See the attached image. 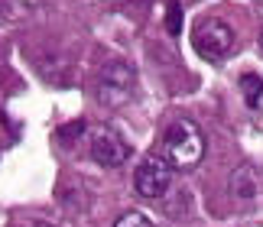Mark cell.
Returning a JSON list of instances; mask_svg holds the SVG:
<instances>
[{
    "mask_svg": "<svg viewBox=\"0 0 263 227\" xmlns=\"http://www.w3.org/2000/svg\"><path fill=\"white\" fill-rule=\"evenodd\" d=\"M134 81H137V75L124 59L107 62V65L101 68V75H98V101L104 107L127 104L130 94H134Z\"/></svg>",
    "mask_w": 263,
    "mask_h": 227,
    "instance_id": "3957f363",
    "label": "cell"
},
{
    "mask_svg": "<svg viewBox=\"0 0 263 227\" xmlns=\"http://www.w3.org/2000/svg\"><path fill=\"white\" fill-rule=\"evenodd\" d=\"M173 175H176L173 159L163 153H149L134 172V188L140 198H163L173 185Z\"/></svg>",
    "mask_w": 263,
    "mask_h": 227,
    "instance_id": "7a4b0ae2",
    "label": "cell"
},
{
    "mask_svg": "<svg viewBox=\"0 0 263 227\" xmlns=\"http://www.w3.org/2000/svg\"><path fill=\"white\" fill-rule=\"evenodd\" d=\"M228 188L240 201L260 198V175H257V169L254 166H237L234 172H231V179H228Z\"/></svg>",
    "mask_w": 263,
    "mask_h": 227,
    "instance_id": "8992f818",
    "label": "cell"
},
{
    "mask_svg": "<svg viewBox=\"0 0 263 227\" xmlns=\"http://www.w3.org/2000/svg\"><path fill=\"white\" fill-rule=\"evenodd\" d=\"M88 153H91V159H95L98 166H104V169H117V166H124L130 159V146L114 130H98L95 137H91Z\"/></svg>",
    "mask_w": 263,
    "mask_h": 227,
    "instance_id": "5b68a950",
    "label": "cell"
},
{
    "mask_svg": "<svg viewBox=\"0 0 263 227\" xmlns=\"http://www.w3.org/2000/svg\"><path fill=\"white\" fill-rule=\"evenodd\" d=\"M240 91H244L247 107H260V101H263V78L260 75H244V78H240Z\"/></svg>",
    "mask_w": 263,
    "mask_h": 227,
    "instance_id": "52a82bcc",
    "label": "cell"
},
{
    "mask_svg": "<svg viewBox=\"0 0 263 227\" xmlns=\"http://www.w3.org/2000/svg\"><path fill=\"white\" fill-rule=\"evenodd\" d=\"M114 227H153V221H149L146 214H140V211H127V214H120L114 221Z\"/></svg>",
    "mask_w": 263,
    "mask_h": 227,
    "instance_id": "ba28073f",
    "label": "cell"
},
{
    "mask_svg": "<svg viewBox=\"0 0 263 227\" xmlns=\"http://www.w3.org/2000/svg\"><path fill=\"white\" fill-rule=\"evenodd\" d=\"M166 26H169V33H173V36H179V33H182V10H179L176 0L169 4V20H166Z\"/></svg>",
    "mask_w": 263,
    "mask_h": 227,
    "instance_id": "9c48e42d",
    "label": "cell"
},
{
    "mask_svg": "<svg viewBox=\"0 0 263 227\" xmlns=\"http://www.w3.org/2000/svg\"><path fill=\"white\" fill-rule=\"evenodd\" d=\"M29 227H49V224H43V221H36V224H29Z\"/></svg>",
    "mask_w": 263,
    "mask_h": 227,
    "instance_id": "30bf717a",
    "label": "cell"
},
{
    "mask_svg": "<svg viewBox=\"0 0 263 227\" xmlns=\"http://www.w3.org/2000/svg\"><path fill=\"white\" fill-rule=\"evenodd\" d=\"M192 46L201 59H224L234 49V29L224 20L215 16H201L195 29H192Z\"/></svg>",
    "mask_w": 263,
    "mask_h": 227,
    "instance_id": "277c9868",
    "label": "cell"
},
{
    "mask_svg": "<svg viewBox=\"0 0 263 227\" xmlns=\"http://www.w3.org/2000/svg\"><path fill=\"white\" fill-rule=\"evenodd\" d=\"M260 4H263V0H260Z\"/></svg>",
    "mask_w": 263,
    "mask_h": 227,
    "instance_id": "8fae6325",
    "label": "cell"
},
{
    "mask_svg": "<svg viewBox=\"0 0 263 227\" xmlns=\"http://www.w3.org/2000/svg\"><path fill=\"white\" fill-rule=\"evenodd\" d=\"M163 143H166V156L173 159L176 169H192L205 156V137H201V130L192 120H176L166 130Z\"/></svg>",
    "mask_w": 263,
    "mask_h": 227,
    "instance_id": "6da1fadb",
    "label": "cell"
}]
</instances>
